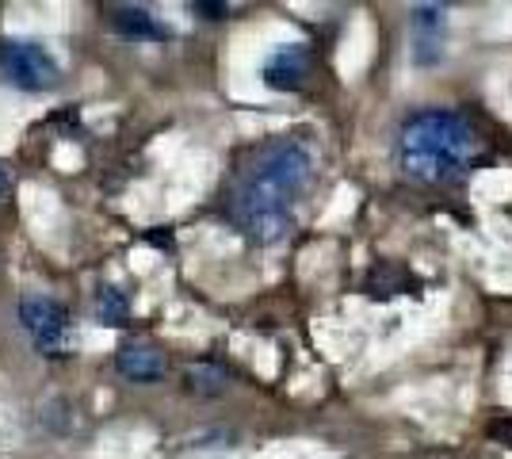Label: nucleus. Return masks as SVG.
Returning a JSON list of instances; mask_svg holds the SVG:
<instances>
[{"label":"nucleus","instance_id":"nucleus-5","mask_svg":"<svg viewBox=\"0 0 512 459\" xmlns=\"http://www.w3.org/2000/svg\"><path fill=\"white\" fill-rule=\"evenodd\" d=\"M310 77H314V50L306 43L276 46L260 66V81L272 92H302Z\"/></svg>","mask_w":512,"mask_h":459},{"label":"nucleus","instance_id":"nucleus-1","mask_svg":"<svg viewBox=\"0 0 512 459\" xmlns=\"http://www.w3.org/2000/svg\"><path fill=\"white\" fill-rule=\"evenodd\" d=\"M318 184V146L306 134H276L249 153L226 192V219L253 245H279L295 230Z\"/></svg>","mask_w":512,"mask_h":459},{"label":"nucleus","instance_id":"nucleus-6","mask_svg":"<svg viewBox=\"0 0 512 459\" xmlns=\"http://www.w3.org/2000/svg\"><path fill=\"white\" fill-rule=\"evenodd\" d=\"M448 43V8L444 4H417L409 16V46H413V62L421 69L440 66Z\"/></svg>","mask_w":512,"mask_h":459},{"label":"nucleus","instance_id":"nucleus-3","mask_svg":"<svg viewBox=\"0 0 512 459\" xmlns=\"http://www.w3.org/2000/svg\"><path fill=\"white\" fill-rule=\"evenodd\" d=\"M16 318H20L23 333L31 337L35 352L43 360H65L77 349V329H73V314L69 306L50 299L43 291H27L16 303Z\"/></svg>","mask_w":512,"mask_h":459},{"label":"nucleus","instance_id":"nucleus-13","mask_svg":"<svg viewBox=\"0 0 512 459\" xmlns=\"http://www.w3.org/2000/svg\"><path fill=\"white\" fill-rule=\"evenodd\" d=\"M8 192H12V176H8V169L0 165V199L8 196Z\"/></svg>","mask_w":512,"mask_h":459},{"label":"nucleus","instance_id":"nucleus-12","mask_svg":"<svg viewBox=\"0 0 512 459\" xmlns=\"http://www.w3.org/2000/svg\"><path fill=\"white\" fill-rule=\"evenodd\" d=\"M192 12H203V20H226L230 4H207V0H199V4H192Z\"/></svg>","mask_w":512,"mask_h":459},{"label":"nucleus","instance_id":"nucleus-9","mask_svg":"<svg viewBox=\"0 0 512 459\" xmlns=\"http://www.w3.org/2000/svg\"><path fill=\"white\" fill-rule=\"evenodd\" d=\"M184 387L192 394H199V398H218V394H226V387H230V372L222 364L199 360V364H192L184 372Z\"/></svg>","mask_w":512,"mask_h":459},{"label":"nucleus","instance_id":"nucleus-7","mask_svg":"<svg viewBox=\"0 0 512 459\" xmlns=\"http://www.w3.org/2000/svg\"><path fill=\"white\" fill-rule=\"evenodd\" d=\"M115 372L123 375L127 383L150 387V383H161L169 375V356L157 345H150V341H123L115 349Z\"/></svg>","mask_w":512,"mask_h":459},{"label":"nucleus","instance_id":"nucleus-2","mask_svg":"<svg viewBox=\"0 0 512 459\" xmlns=\"http://www.w3.org/2000/svg\"><path fill=\"white\" fill-rule=\"evenodd\" d=\"M486 150L482 131L455 108H421L406 115L394 134V165L409 184L448 188L474 169Z\"/></svg>","mask_w":512,"mask_h":459},{"label":"nucleus","instance_id":"nucleus-11","mask_svg":"<svg viewBox=\"0 0 512 459\" xmlns=\"http://www.w3.org/2000/svg\"><path fill=\"white\" fill-rule=\"evenodd\" d=\"M39 421H43L54 437H65V433L73 429V406H69L65 398H50L43 406V414H39Z\"/></svg>","mask_w":512,"mask_h":459},{"label":"nucleus","instance_id":"nucleus-10","mask_svg":"<svg viewBox=\"0 0 512 459\" xmlns=\"http://www.w3.org/2000/svg\"><path fill=\"white\" fill-rule=\"evenodd\" d=\"M96 318L104 322V326H127L130 322V299L119 291V287H111V284H104L100 291H96Z\"/></svg>","mask_w":512,"mask_h":459},{"label":"nucleus","instance_id":"nucleus-8","mask_svg":"<svg viewBox=\"0 0 512 459\" xmlns=\"http://www.w3.org/2000/svg\"><path fill=\"white\" fill-rule=\"evenodd\" d=\"M107 23H111L115 35H123L130 43H165L169 39V27L142 4H111Z\"/></svg>","mask_w":512,"mask_h":459},{"label":"nucleus","instance_id":"nucleus-4","mask_svg":"<svg viewBox=\"0 0 512 459\" xmlns=\"http://www.w3.org/2000/svg\"><path fill=\"white\" fill-rule=\"evenodd\" d=\"M0 73L20 92H50L62 77L54 54L43 43H31V39H4L0 43Z\"/></svg>","mask_w":512,"mask_h":459}]
</instances>
